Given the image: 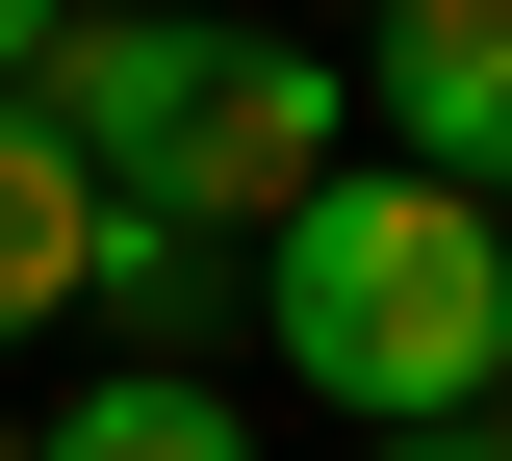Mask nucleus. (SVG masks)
I'll list each match as a JSON object with an SVG mask.
<instances>
[{"mask_svg":"<svg viewBox=\"0 0 512 461\" xmlns=\"http://www.w3.org/2000/svg\"><path fill=\"white\" fill-rule=\"evenodd\" d=\"M26 103L77 129L103 205H154V231H205V257H256V231L359 154V52H308V26H205V0H77L52 52H26Z\"/></svg>","mask_w":512,"mask_h":461,"instance_id":"nucleus-1","label":"nucleus"},{"mask_svg":"<svg viewBox=\"0 0 512 461\" xmlns=\"http://www.w3.org/2000/svg\"><path fill=\"white\" fill-rule=\"evenodd\" d=\"M256 359L384 436V410H487L512 385V205L487 180H410V154H333L282 231H256Z\"/></svg>","mask_w":512,"mask_h":461,"instance_id":"nucleus-2","label":"nucleus"},{"mask_svg":"<svg viewBox=\"0 0 512 461\" xmlns=\"http://www.w3.org/2000/svg\"><path fill=\"white\" fill-rule=\"evenodd\" d=\"M359 154L512 205V0H359Z\"/></svg>","mask_w":512,"mask_h":461,"instance_id":"nucleus-3","label":"nucleus"},{"mask_svg":"<svg viewBox=\"0 0 512 461\" xmlns=\"http://www.w3.org/2000/svg\"><path fill=\"white\" fill-rule=\"evenodd\" d=\"M77 282H103V180H77V129L26 103V77H0V359L52 333Z\"/></svg>","mask_w":512,"mask_h":461,"instance_id":"nucleus-4","label":"nucleus"},{"mask_svg":"<svg viewBox=\"0 0 512 461\" xmlns=\"http://www.w3.org/2000/svg\"><path fill=\"white\" fill-rule=\"evenodd\" d=\"M26 461H256V410L205 385V359H103V385H77Z\"/></svg>","mask_w":512,"mask_h":461,"instance_id":"nucleus-5","label":"nucleus"},{"mask_svg":"<svg viewBox=\"0 0 512 461\" xmlns=\"http://www.w3.org/2000/svg\"><path fill=\"white\" fill-rule=\"evenodd\" d=\"M359 461H512V410H384Z\"/></svg>","mask_w":512,"mask_h":461,"instance_id":"nucleus-6","label":"nucleus"},{"mask_svg":"<svg viewBox=\"0 0 512 461\" xmlns=\"http://www.w3.org/2000/svg\"><path fill=\"white\" fill-rule=\"evenodd\" d=\"M52 26H77V0H0V77H26V52H52Z\"/></svg>","mask_w":512,"mask_h":461,"instance_id":"nucleus-7","label":"nucleus"},{"mask_svg":"<svg viewBox=\"0 0 512 461\" xmlns=\"http://www.w3.org/2000/svg\"><path fill=\"white\" fill-rule=\"evenodd\" d=\"M0 461H26V410H0Z\"/></svg>","mask_w":512,"mask_h":461,"instance_id":"nucleus-8","label":"nucleus"},{"mask_svg":"<svg viewBox=\"0 0 512 461\" xmlns=\"http://www.w3.org/2000/svg\"><path fill=\"white\" fill-rule=\"evenodd\" d=\"M333 26H359V0H333Z\"/></svg>","mask_w":512,"mask_h":461,"instance_id":"nucleus-9","label":"nucleus"},{"mask_svg":"<svg viewBox=\"0 0 512 461\" xmlns=\"http://www.w3.org/2000/svg\"><path fill=\"white\" fill-rule=\"evenodd\" d=\"M487 410H512V385H487Z\"/></svg>","mask_w":512,"mask_h":461,"instance_id":"nucleus-10","label":"nucleus"}]
</instances>
